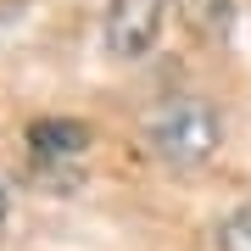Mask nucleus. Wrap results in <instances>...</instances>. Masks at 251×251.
<instances>
[{
  "mask_svg": "<svg viewBox=\"0 0 251 251\" xmlns=\"http://www.w3.org/2000/svg\"><path fill=\"white\" fill-rule=\"evenodd\" d=\"M6 206H11V201H6V184H0V224H6Z\"/></svg>",
  "mask_w": 251,
  "mask_h": 251,
  "instance_id": "6",
  "label": "nucleus"
},
{
  "mask_svg": "<svg viewBox=\"0 0 251 251\" xmlns=\"http://www.w3.org/2000/svg\"><path fill=\"white\" fill-rule=\"evenodd\" d=\"M28 151H34L39 168L56 173L90 151V123H78V117H39V123H28Z\"/></svg>",
  "mask_w": 251,
  "mask_h": 251,
  "instance_id": "3",
  "label": "nucleus"
},
{
  "mask_svg": "<svg viewBox=\"0 0 251 251\" xmlns=\"http://www.w3.org/2000/svg\"><path fill=\"white\" fill-rule=\"evenodd\" d=\"M218 246L224 251H251V206L224 218V229H218Z\"/></svg>",
  "mask_w": 251,
  "mask_h": 251,
  "instance_id": "5",
  "label": "nucleus"
},
{
  "mask_svg": "<svg viewBox=\"0 0 251 251\" xmlns=\"http://www.w3.org/2000/svg\"><path fill=\"white\" fill-rule=\"evenodd\" d=\"M168 0H112L106 6V50L117 62H140L162 34Z\"/></svg>",
  "mask_w": 251,
  "mask_h": 251,
  "instance_id": "2",
  "label": "nucleus"
},
{
  "mask_svg": "<svg viewBox=\"0 0 251 251\" xmlns=\"http://www.w3.org/2000/svg\"><path fill=\"white\" fill-rule=\"evenodd\" d=\"M179 11L201 39H224L234 23V0H179Z\"/></svg>",
  "mask_w": 251,
  "mask_h": 251,
  "instance_id": "4",
  "label": "nucleus"
},
{
  "mask_svg": "<svg viewBox=\"0 0 251 251\" xmlns=\"http://www.w3.org/2000/svg\"><path fill=\"white\" fill-rule=\"evenodd\" d=\"M145 140L168 168H201L224 140V117L196 95H179V100H162L145 117Z\"/></svg>",
  "mask_w": 251,
  "mask_h": 251,
  "instance_id": "1",
  "label": "nucleus"
}]
</instances>
